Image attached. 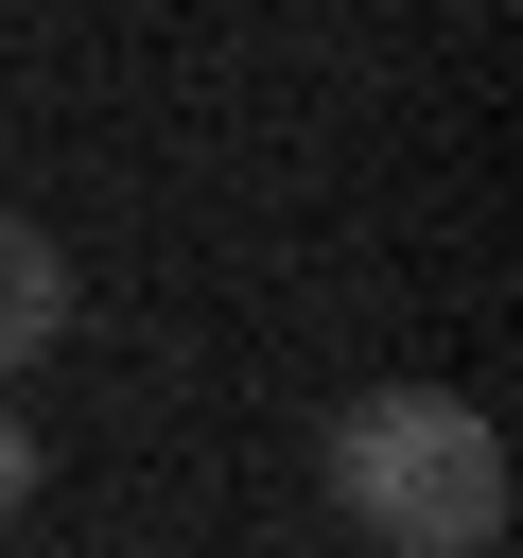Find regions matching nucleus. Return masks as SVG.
<instances>
[{
    "instance_id": "obj_3",
    "label": "nucleus",
    "mask_w": 523,
    "mask_h": 558,
    "mask_svg": "<svg viewBox=\"0 0 523 558\" xmlns=\"http://www.w3.org/2000/svg\"><path fill=\"white\" fill-rule=\"evenodd\" d=\"M35 506V418H17V384H0V523Z\"/></svg>"
},
{
    "instance_id": "obj_1",
    "label": "nucleus",
    "mask_w": 523,
    "mask_h": 558,
    "mask_svg": "<svg viewBox=\"0 0 523 558\" xmlns=\"http://www.w3.org/2000/svg\"><path fill=\"white\" fill-rule=\"evenodd\" d=\"M314 471H331V506H349L384 558H488V541H506V436H488V401H453V384H366V401H331Z\"/></svg>"
},
{
    "instance_id": "obj_2",
    "label": "nucleus",
    "mask_w": 523,
    "mask_h": 558,
    "mask_svg": "<svg viewBox=\"0 0 523 558\" xmlns=\"http://www.w3.org/2000/svg\"><path fill=\"white\" fill-rule=\"evenodd\" d=\"M52 349H70V244H52L35 209H0V384L52 366Z\"/></svg>"
}]
</instances>
